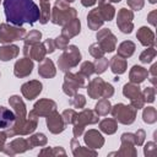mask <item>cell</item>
I'll return each mask as SVG.
<instances>
[{"label": "cell", "mask_w": 157, "mask_h": 157, "mask_svg": "<svg viewBox=\"0 0 157 157\" xmlns=\"http://www.w3.org/2000/svg\"><path fill=\"white\" fill-rule=\"evenodd\" d=\"M7 22L20 27L23 23L33 25L40 17V11L33 0H4Z\"/></svg>", "instance_id": "1"}, {"label": "cell", "mask_w": 157, "mask_h": 157, "mask_svg": "<svg viewBox=\"0 0 157 157\" xmlns=\"http://www.w3.org/2000/svg\"><path fill=\"white\" fill-rule=\"evenodd\" d=\"M76 10L69 7V4L65 0H56L55 6L52 11V22L54 25H66L71 20L76 18Z\"/></svg>", "instance_id": "2"}, {"label": "cell", "mask_w": 157, "mask_h": 157, "mask_svg": "<svg viewBox=\"0 0 157 157\" xmlns=\"http://www.w3.org/2000/svg\"><path fill=\"white\" fill-rule=\"evenodd\" d=\"M64 50L65 52L58 59V66H59V69L61 71L67 72L71 67L76 66L80 63L81 54H80V52H78V49H77L76 45H69Z\"/></svg>", "instance_id": "3"}, {"label": "cell", "mask_w": 157, "mask_h": 157, "mask_svg": "<svg viewBox=\"0 0 157 157\" xmlns=\"http://www.w3.org/2000/svg\"><path fill=\"white\" fill-rule=\"evenodd\" d=\"M87 92H88V96L93 99H97L99 97H103V98H109L113 96L114 93V88L112 85L104 82L101 77H96L93 78L88 86H87Z\"/></svg>", "instance_id": "4"}, {"label": "cell", "mask_w": 157, "mask_h": 157, "mask_svg": "<svg viewBox=\"0 0 157 157\" xmlns=\"http://www.w3.org/2000/svg\"><path fill=\"white\" fill-rule=\"evenodd\" d=\"M136 110L132 105H125L123 103H119V104H115L110 112H112V115L115 118V120H118L119 123L121 124H131L135 121V118H136Z\"/></svg>", "instance_id": "5"}, {"label": "cell", "mask_w": 157, "mask_h": 157, "mask_svg": "<svg viewBox=\"0 0 157 157\" xmlns=\"http://www.w3.org/2000/svg\"><path fill=\"white\" fill-rule=\"evenodd\" d=\"M98 121V114H94L91 109H83L80 114L76 115L74 121V135L75 137L80 136L87 124H94Z\"/></svg>", "instance_id": "6"}, {"label": "cell", "mask_w": 157, "mask_h": 157, "mask_svg": "<svg viewBox=\"0 0 157 157\" xmlns=\"http://www.w3.org/2000/svg\"><path fill=\"white\" fill-rule=\"evenodd\" d=\"M123 93L125 97H128L130 99V103L131 105L135 108V109H141L144 108V104H145V101H144V97H142V92L140 91V87L136 85V83H126L124 85L123 87Z\"/></svg>", "instance_id": "7"}, {"label": "cell", "mask_w": 157, "mask_h": 157, "mask_svg": "<svg viewBox=\"0 0 157 157\" xmlns=\"http://www.w3.org/2000/svg\"><path fill=\"white\" fill-rule=\"evenodd\" d=\"M85 86V77L78 72V74H71L66 72L65 75V82L63 85V90L67 96H74L76 94V91L78 87Z\"/></svg>", "instance_id": "8"}, {"label": "cell", "mask_w": 157, "mask_h": 157, "mask_svg": "<svg viewBox=\"0 0 157 157\" xmlns=\"http://www.w3.org/2000/svg\"><path fill=\"white\" fill-rule=\"evenodd\" d=\"M26 34V29L22 27H11L6 23L0 25V42L10 43L12 40L21 39Z\"/></svg>", "instance_id": "9"}, {"label": "cell", "mask_w": 157, "mask_h": 157, "mask_svg": "<svg viewBox=\"0 0 157 157\" xmlns=\"http://www.w3.org/2000/svg\"><path fill=\"white\" fill-rule=\"evenodd\" d=\"M97 39H98V45L103 49V52H113L115 49V44H117V38L108 29L104 28L102 31H99L97 33Z\"/></svg>", "instance_id": "10"}, {"label": "cell", "mask_w": 157, "mask_h": 157, "mask_svg": "<svg viewBox=\"0 0 157 157\" xmlns=\"http://www.w3.org/2000/svg\"><path fill=\"white\" fill-rule=\"evenodd\" d=\"M132 18H134V13L131 10L128 9H120V11L118 12V20H117V25L119 27V29L123 33H131L134 25H132Z\"/></svg>", "instance_id": "11"}, {"label": "cell", "mask_w": 157, "mask_h": 157, "mask_svg": "<svg viewBox=\"0 0 157 157\" xmlns=\"http://www.w3.org/2000/svg\"><path fill=\"white\" fill-rule=\"evenodd\" d=\"M55 109H56L55 102H53L50 99H40L34 104L33 110H31V113L34 114L36 117H39V115H45L47 117L50 113H53Z\"/></svg>", "instance_id": "12"}, {"label": "cell", "mask_w": 157, "mask_h": 157, "mask_svg": "<svg viewBox=\"0 0 157 157\" xmlns=\"http://www.w3.org/2000/svg\"><path fill=\"white\" fill-rule=\"evenodd\" d=\"M47 125H48V129L53 134H59L65 129L64 128L65 123L63 120V117L59 115V113H56L55 110L50 113L49 115H47Z\"/></svg>", "instance_id": "13"}, {"label": "cell", "mask_w": 157, "mask_h": 157, "mask_svg": "<svg viewBox=\"0 0 157 157\" xmlns=\"http://www.w3.org/2000/svg\"><path fill=\"white\" fill-rule=\"evenodd\" d=\"M23 49H25L23 53L26 55H29L31 59H34L38 61H42L47 54V49H45L44 44H40L39 42L36 44H32V45H25Z\"/></svg>", "instance_id": "14"}, {"label": "cell", "mask_w": 157, "mask_h": 157, "mask_svg": "<svg viewBox=\"0 0 157 157\" xmlns=\"http://www.w3.org/2000/svg\"><path fill=\"white\" fill-rule=\"evenodd\" d=\"M21 92L27 99H34L42 92V83L39 81H36V80L26 82L22 85Z\"/></svg>", "instance_id": "15"}, {"label": "cell", "mask_w": 157, "mask_h": 157, "mask_svg": "<svg viewBox=\"0 0 157 157\" xmlns=\"http://www.w3.org/2000/svg\"><path fill=\"white\" fill-rule=\"evenodd\" d=\"M32 69H33V63H32L31 58L29 59L23 58V59H20L18 61H16L13 72L17 77H25L32 72Z\"/></svg>", "instance_id": "16"}, {"label": "cell", "mask_w": 157, "mask_h": 157, "mask_svg": "<svg viewBox=\"0 0 157 157\" xmlns=\"http://www.w3.org/2000/svg\"><path fill=\"white\" fill-rule=\"evenodd\" d=\"M16 115L12 110L0 105V129H11L15 124Z\"/></svg>", "instance_id": "17"}, {"label": "cell", "mask_w": 157, "mask_h": 157, "mask_svg": "<svg viewBox=\"0 0 157 157\" xmlns=\"http://www.w3.org/2000/svg\"><path fill=\"white\" fill-rule=\"evenodd\" d=\"M137 39L145 47H153L155 45V33L148 27H141L136 33Z\"/></svg>", "instance_id": "18"}, {"label": "cell", "mask_w": 157, "mask_h": 157, "mask_svg": "<svg viewBox=\"0 0 157 157\" xmlns=\"http://www.w3.org/2000/svg\"><path fill=\"white\" fill-rule=\"evenodd\" d=\"M85 142L88 147H92V148H99L102 147L104 140L102 137V135L96 131V130H88L86 134H85Z\"/></svg>", "instance_id": "19"}, {"label": "cell", "mask_w": 157, "mask_h": 157, "mask_svg": "<svg viewBox=\"0 0 157 157\" xmlns=\"http://www.w3.org/2000/svg\"><path fill=\"white\" fill-rule=\"evenodd\" d=\"M80 27H81L80 20L74 18L70 22H67L66 25H64V28L61 31V36L65 37L66 39H70L71 37H74V36L80 33Z\"/></svg>", "instance_id": "20"}, {"label": "cell", "mask_w": 157, "mask_h": 157, "mask_svg": "<svg viewBox=\"0 0 157 157\" xmlns=\"http://www.w3.org/2000/svg\"><path fill=\"white\" fill-rule=\"evenodd\" d=\"M129 76H130V81H131L132 83L139 85V83H141L142 81H145V80L148 77V71H147L145 67H142V66L135 65V66H132V69L130 70Z\"/></svg>", "instance_id": "21"}, {"label": "cell", "mask_w": 157, "mask_h": 157, "mask_svg": "<svg viewBox=\"0 0 157 157\" xmlns=\"http://www.w3.org/2000/svg\"><path fill=\"white\" fill-rule=\"evenodd\" d=\"M98 10L103 21H110L114 17L115 9L109 4L108 0H98Z\"/></svg>", "instance_id": "22"}, {"label": "cell", "mask_w": 157, "mask_h": 157, "mask_svg": "<svg viewBox=\"0 0 157 157\" xmlns=\"http://www.w3.org/2000/svg\"><path fill=\"white\" fill-rule=\"evenodd\" d=\"M38 74L42 76V77H45V78H49V77H53L55 76V67H54V64L50 59H43L40 65H39V69H38Z\"/></svg>", "instance_id": "23"}, {"label": "cell", "mask_w": 157, "mask_h": 157, "mask_svg": "<svg viewBox=\"0 0 157 157\" xmlns=\"http://www.w3.org/2000/svg\"><path fill=\"white\" fill-rule=\"evenodd\" d=\"M87 22H88V27H90L91 29H98V28L103 25L104 21H103V18H102L101 13H99L98 7L91 10V12H90L88 16H87Z\"/></svg>", "instance_id": "24"}, {"label": "cell", "mask_w": 157, "mask_h": 157, "mask_svg": "<svg viewBox=\"0 0 157 157\" xmlns=\"http://www.w3.org/2000/svg\"><path fill=\"white\" fill-rule=\"evenodd\" d=\"M18 52H20V49L16 45H4L0 48V59L2 61L11 60L17 56Z\"/></svg>", "instance_id": "25"}, {"label": "cell", "mask_w": 157, "mask_h": 157, "mask_svg": "<svg viewBox=\"0 0 157 157\" xmlns=\"http://www.w3.org/2000/svg\"><path fill=\"white\" fill-rule=\"evenodd\" d=\"M110 69L114 74H124L126 70V60L119 55H115L110 60Z\"/></svg>", "instance_id": "26"}, {"label": "cell", "mask_w": 157, "mask_h": 157, "mask_svg": "<svg viewBox=\"0 0 157 157\" xmlns=\"http://www.w3.org/2000/svg\"><path fill=\"white\" fill-rule=\"evenodd\" d=\"M134 52H135V44L131 40H125L118 47V55L124 59L131 56Z\"/></svg>", "instance_id": "27"}, {"label": "cell", "mask_w": 157, "mask_h": 157, "mask_svg": "<svg viewBox=\"0 0 157 157\" xmlns=\"http://www.w3.org/2000/svg\"><path fill=\"white\" fill-rule=\"evenodd\" d=\"M40 17L39 21L40 23H47L49 21V16H50V5H49V0H40Z\"/></svg>", "instance_id": "28"}, {"label": "cell", "mask_w": 157, "mask_h": 157, "mask_svg": "<svg viewBox=\"0 0 157 157\" xmlns=\"http://www.w3.org/2000/svg\"><path fill=\"white\" fill-rule=\"evenodd\" d=\"M117 121L114 119H104L101 121L99 128L105 134H114L117 131Z\"/></svg>", "instance_id": "29"}, {"label": "cell", "mask_w": 157, "mask_h": 157, "mask_svg": "<svg viewBox=\"0 0 157 157\" xmlns=\"http://www.w3.org/2000/svg\"><path fill=\"white\" fill-rule=\"evenodd\" d=\"M142 118H144V121L147 123V124H153L156 123L157 120V112H156V108L153 107H147L144 109V113H142Z\"/></svg>", "instance_id": "30"}, {"label": "cell", "mask_w": 157, "mask_h": 157, "mask_svg": "<svg viewBox=\"0 0 157 157\" xmlns=\"http://www.w3.org/2000/svg\"><path fill=\"white\" fill-rule=\"evenodd\" d=\"M110 103L107 98H102L101 101H98L97 105H96V113L98 115H107L110 112Z\"/></svg>", "instance_id": "31"}, {"label": "cell", "mask_w": 157, "mask_h": 157, "mask_svg": "<svg viewBox=\"0 0 157 157\" xmlns=\"http://www.w3.org/2000/svg\"><path fill=\"white\" fill-rule=\"evenodd\" d=\"M156 54H157L156 49L153 47H148L146 50H144L140 54V61L144 63V64H148V63H151L156 58Z\"/></svg>", "instance_id": "32"}, {"label": "cell", "mask_w": 157, "mask_h": 157, "mask_svg": "<svg viewBox=\"0 0 157 157\" xmlns=\"http://www.w3.org/2000/svg\"><path fill=\"white\" fill-rule=\"evenodd\" d=\"M9 146L15 148V153L16 152H23L27 148H31V146L28 144V140H23V139H17V140L12 141L11 145H9Z\"/></svg>", "instance_id": "33"}, {"label": "cell", "mask_w": 157, "mask_h": 157, "mask_svg": "<svg viewBox=\"0 0 157 157\" xmlns=\"http://www.w3.org/2000/svg\"><path fill=\"white\" fill-rule=\"evenodd\" d=\"M45 142H47V137L44 134H36L28 139V144H29L31 148H33V146H38V145L43 146V145H45Z\"/></svg>", "instance_id": "34"}, {"label": "cell", "mask_w": 157, "mask_h": 157, "mask_svg": "<svg viewBox=\"0 0 157 157\" xmlns=\"http://www.w3.org/2000/svg\"><path fill=\"white\" fill-rule=\"evenodd\" d=\"M40 37H42V33L40 32H38V31H31L26 36V38H25V45H32V44L38 43L39 39H40Z\"/></svg>", "instance_id": "35"}, {"label": "cell", "mask_w": 157, "mask_h": 157, "mask_svg": "<svg viewBox=\"0 0 157 157\" xmlns=\"http://www.w3.org/2000/svg\"><path fill=\"white\" fill-rule=\"evenodd\" d=\"M93 66H94V72L102 74V72H104L105 69L108 67V59H105L104 56L98 58V59H96Z\"/></svg>", "instance_id": "36"}, {"label": "cell", "mask_w": 157, "mask_h": 157, "mask_svg": "<svg viewBox=\"0 0 157 157\" xmlns=\"http://www.w3.org/2000/svg\"><path fill=\"white\" fill-rule=\"evenodd\" d=\"M94 72V66H93V63L91 61H85L82 65H81V69H80V74L86 78V77H90L92 74Z\"/></svg>", "instance_id": "37"}, {"label": "cell", "mask_w": 157, "mask_h": 157, "mask_svg": "<svg viewBox=\"0 0 157 157\" xmlns=\"http://www.w3.org/2000/svg\"><path fill=\"white\" fill-rule=\"evenodd\" d=\"M142 97H144L145 102L152 103L155 101V97H156V88L155 87H146L142 92Z\"/></svg>", "instance_id": "38"}, {"label": "cell", "mask_w": 157, "mask_h": 157, "mask_svg": "<svg viewBox=\"0 0 157 157\" xmlns=\"http://www.w3.org/2000/svg\"><path fill=\"white\" fill-rule=\"evenodd\" d=\"M77 113L74 110V109H66L63 112L61 117H63V120L65 124H72L75 121V118H76Z\"/></svg>", "instance_id": "39"}, {"label": "cell", "mask_w": 157, "mask_h": 157, "mask_svg": "<svg viewBox=\"0 0 157 157\" xmlns=\"http://www.w3.org/2000/svg\"><path fill=\"white\" fill-rule=\"evenodd\" d=\"M90 54H91L93 58L98 59V58H102V56L104 55V52H103V49L98 45V43H93V44L90 45Z\"/></svg>", "instance_id": "40"}, {"label": "cell", "mask_w": 157, "mask_h": 157, "mask_svg": "<svg viewBox=\"0 0 157 157\" xmlns=\"http://www.w3.org/2000/svg\"><path fill=\"white\" fill-rule=\"evenodd\" d=\"M145 156H147V157H155L156 155H157V146H156V144L155 142H147L146 145H145Z\"/></svg>", "instance_id": "41"}, {"label": "cell", "mask_w": 157, "mask_h": 157, "mask_svg": "<svg viewBox=\"0 0 157 157\" xmlns=\"http://www.w3.org/2000/svg\"><path fill=\"white\" fill-rule=\"evenodd\" d=\"M85 103H86V99L82 94H75L74 99L70 101V104H72L75 108H82L85 105Z\"/></svg>", "instance_id": "42"}, {"label": "cell", "mask_w": 157, "mask_h": 157, "mask_svg": "<svg viewBox=\"0 0 157 157\" xmlns=\"http://www.w3.org/2000/svg\"><path fill=\"white\" fill-rule=\"evenodd\" d=\"M54 44H55V48H59V49L64 50V49H66V47L69 44V39H66L65 37L60 36V37L54 39Z\"/></svg>", "instance_id": "43"}, {"label": "cell", "mask_w": 157, "mask_h": 157, "mask_svg": "<svg viewBox=\"0 0 157 157\" xmlns=\"http://www.w3.org/2000/svg\"><path fill=\"white\" fill-rule=\"evenodd\" d=\"M145 136H146L145 131H144L142 129H139V130H137V132H136V134H134V142H135V145L141 146V145H142V142H144V140H145Z\"/></svg>", "instance_id": "44"}, {"label": "cell", "mask_w": 157, "mask_h": 157, "mask_svg": "<svg viewBox=\"0 0 157 157\" xmlns=\"http://www.w3.org/2000/svg\"><path fill=\"white\" fill-rule=\"evenodd\" d=\"M128 5L135 10V11H139L144 7V0H128Z\"/></svg>", "instance_id": "45"}, {"label": "cell", "mask_w": 157, "mask_h": 157, "mask_svg": "<svg viewBox=\"0 0 157 157\" xmlns=\"http://www.w3.org/2000/svg\"><path fill=\"white\" fill-rule=\"evenodd\" d=\"M43 44H44V47H45V49H47V53H53V52H54V49H55L54 40H52V39L48 38Z\"/></svg>", "instance_id": "46"}, {"label": "cell", "mask_w": 157, "mask_h": 157, "mask_svg": "<svg viewBox=\"0 0 157 157\" xmlns=\"http://www.w3.org/2000/svg\"><path fill=\"white\" fill-rule=\"evenodd\" d=\"M156 15H157V11L156 10H153L148 16H147V20H148V22L152 25V26H156V20H155V17H156Z\"/></svg>", "instance_id": "47"}, {"label": "cell", "mask_w": 157, "mask_h": 157, "mask_svg": "<svg viewBox=\"0 0 157 157\" xmlns=\"http://www.w3.org/2000/svg\"><path fill=\"white\" fill-rule=\"evenodd\" d=\"M96 1H97V0H81L82 5H83V6H86V7L94 5V4H96Z\"/></svg>", "instance_id": "48"}, {"label": "cell", "mask_w": 157, "mask_h": 157, "mask_svg": "<svg viewBox=\"0 0 157 157\" xmlns=\"http://www.w3.org/2000/svg\"><path fill=\"white\" fill-rule=\"evenodd\" d=\"M6 132H0V150H2V146H4V142L6 140Z\"/></svg>", "instance_id": "49"}, {"label": "cell", "mask_w": 157, "mask_h": 157, "mask_svg": "<svg viewBox=\"0 0 157 157\" xmlns=\"http://www.w3.org/2000/svg\"><path fill=\"white\" fill-rule=\"evenodd\" d=\"M77 148H78V152H77V151H76V152H75V153H74V155H75V156H77V155H78V153H80V150H81V146H78V147H77ZM82 153H88V155H90V153H91V155H93V156H94V155H96V152H93V151H83V152H82Z\"/></svg>", "instance_id": "50"}, {"label": "cell", "mask_w": 157, "mask_h": 157, "mask_svg": "<svg viewBox=\"0 0 157 157\" xmlns=\"http://www.w3.org/2000/svg\"><path fill=\"white\" fill-rule=\"evenodd\" d=\"M148 1H150L151 4H156V1H157V0H148Z\"/></svg>", "instance_id": "51"}, {"label": "cell", "mask_w": 157, "mask_h": 157, "mask_svg": "<svg viewBox=\"0 0 157 157\" xmlns=\"http://www.w3.org/2000/svg\"><path fill=\"white\" fill-rule=\"evenodd\" d=\"M108 1H112V2H119L120 0H108Z\"/></svg>", "instance_id": "52"}, {"label": "cell", "mask_w": 157, "mask_h": 157, "mask_svg": "<svg viewBox=\"0 0 157 157\" xmlns=\"http://www.w3.org/2000/svg\"><path fill=\"white\" fill-rule=\"evenodd\" d=\"M66 2H72V1H75V0H65Z\"/></svg>", "instance_id": "53"}]
</instances>
